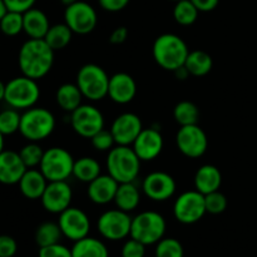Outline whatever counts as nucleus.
<instances>
[{"label":"nucleus","instance_id":"nucleus-1","mask_svg":"<svg viewBox=\"0 0 257 257\" xmlns=\"http://www.w3.org/2000/svg\"><path fill=\"white\" fill-rule=\"evenodd\" d=\"M18 63L23 75L32 79H42L52 70L54 64V50L44 39H30L22 45Z\"/></svg>","mask_w":257,"mask_h":257},{"label":"nucleus","instance_id":"nucleus-2","mask_svg":"<svg viewBox=\"0 0 257 257\" xmlns=\"http://www.w3.org/2000/svg\"><path fill=\"white\" fill-rule=\"evenodd\" d=\"M188 53L190 49L185 40L172 33L158 35L153 43L152 54L156 63L170 72H175L177 68L185 65Z\"/></svg>","mask_w":257,"mask_h":257},{"label":"nucleus","instance_id":"nucleus-3","mask_svg":"<svg viewBox=\"0 0 257 257\" xmlns=\"http://www.w3.org/2000/svg\"><path fill=\"white\" fill-rule=\"evenodd\" d=\"M141 162L130 146H114L108 152L107 171L118 183L135 182L140 175Z\"/></svg>","mask_w":257,"mask_h":257},{"label":"nucleus","instance_id":"nucleus-4","mask_svg":"<svg viewBox=\"0 0 257 257\" xmlns=\"http://www.w3.org/2000/svg\"><path fill=\"white\" fill-rule=\"evenodd\" d=\"M54 128L55 118L50 110L32 107L22 114L19 132L30 142H39L49 137Z\"/></svg>","mask_w":257,"mask_h":257},{"label":"nucleus","instance_id":"nucleus-5","mask_svg":"<svg viewBox=\"0 0 257 257\" xmlns=\"http://www.w3.org/2000/svg\"><path fill=\"white\" fill-rule=\"evenodd\" d=\"M109 78L100 65L88 63L79 68L75 83L79 87L83 97L92 102H97L108 97Z\"/></svg>","mask_w":257,"mask_h":257},{"label":"nucleus","instance_id":"nucleus-6","mask_svg":"<svg viewBox=\"0 0 257 257\" xmlns=\"http://www.w3.org/2000/svg\"><path fill=\"white\" fill-rule=\"evenodd\" d=\"M166 220L156 211H143L132 217L131 237L140 241L143 245H156L165 237Z\"/></svg>","mask_w":257,"mask_h":257},{"label":"nucleus","instance_id":"nucleus-7","mask_svg":"<svg viewBox=\"0 0 257 257\" xmlns=\"http://www.w3.org/2000/svg\"><path fill=\"white\" fill-rule=\"evenodd\" d=\"M40 97L37 80L29 77L13 78L7 83L4 100L15 109H29L34 107Z\"/></svg>","mask_w":257,"mask_h":257},{"label":"nucleus","instance_id":"nucleus-8","mask_svg":"<svg viewBox=\"0 0 257 257\" xmlns=\"http://www.w3.org/2000/svg\"><path fill=\"white\" fill-rule=\"evenodd\" d=\"M74 162V158L69 151L62 147H52L44 151L39 170L48 182L67 181L70 176H73Z\"/></svg>","mask_w":257,"mask_h":257},{"label":"nucleus","instance_id":"nucleus-9","mask_svg":"<svg viewBox=\"0 0 257 257\" xmlns=\"http://www.w3.org/2000/svg\"><path fill=\"white\" fill-rule=\"evenodd\" d=\"M207 213L205 195L197 190L186 191L181 193L173 205V216L183 225H192L198 222Z\"/></svg>","mask_w":257,"mask_h":257},{"label":"nucleus","instance_id":"nucleus-10","mask_svg":"<svg viewBox=\"0 0 257 257\" xmlns=\"http://www.w3.org/2000/svg\"><path fill=\"white\" fill-rule=\"evenodd\" d=\"M132 217L125 211L115 208L108 210L99 216L97 222L98 232L109 241H119L131 235Z\"/></svg>","mask_w":257,"mask_h":257},{"label":"nucleus","instance_id":"nucleus-11","mask_svg":"<svg viewBox=\"0 0 257 257\" xmlns=\"http://www.w3.org/2000/svg\"><path fill=\"white\" fill-rule=\"evenodd\" d=\"M64 23L74 34L85 35L95 29L98 24V15L92 5L78 0L65 7Z\"/></svg>","mask_w":257,"mask_h":257},{"label":"nucleus","instance_id":"nucleus-12","mask_svg":"<svg viewBox=\"0 0 257 257\" xmlns=\"http://www.w3.org/2000/svg\"><path fill=\"white\" fill-rule=\"evenodd\" d=\"M70 124L74 132L83 138H92L104 128V117L97 107L92 104H80L70 113Z\"/></svg>","mask_w":257,"mask_h":257},{"label":"nucleus","instance_id":"nucleus-13","mask_svg":"<svg viewBox=\"0 0 257 257\" xmlns=\"http://www.w3.org/2000/svg\"><path fill=\"white\" fill-rule=\"evenodd\" d=\"M176 145L180 152L188 158H200L208 148V138L198 124L180 127L176 135Z\"/></svg>","mask_w":257,"mask_h":257},{"label":"nucleus","instance_id":"nucleus-14","mask_svg":"<svg viewBox=\"0 0 257 257\" xmlns=\"http://www.w3.org/2000/svg\"><path fill=\"white\" fill-rule=\"evenodd\" d=\"M59 227L63 236L73 242L87 237L90 231V221L87 213L77 207L67 208L59 215Z\"/></svg>","mask_w":257,"mask_h":257},{"label":"nucleus","instance_id":"nucleus-15","mask_svg":"<svg viewBox=\"0 0 257 257\" xmlns=\"http://www.w3.org/2000/svg\"><path fill=\"white\" fill-rule=\"evenodd\" d=\"M176 181L170 173L162 171H155L145 177L142 182V190L150 200L156 202L167 201L175 195Z\"/></svg>","mask_w":257,"mask_h":257},{"label":"nucleus","instance_id":"nucleus-16","mask_svg":"<svg viewBox=\"0 0 257 257\" xmlns=\"http://www.w3.org/2000/svg\"><path fill=\"white\" fill-rule=\"evenodd\" d=\"M72 200L73 191L67 181L48 182L47 188L40 198L45 211L50 213H57V215H60L63 211L69 208Z\"/></svg>","mask_w":257,"mask_h":257},{"label":"nucleus","instance_id":"nucleus-17","mask_svg":"<svg viewBox=\"0 0 257 257\" xmlns=\"http://www.w3.org/2000/svg\"><path fill=\"white\" fill-rule=\"evenodd\" d=\"M142 130V120L132 112L119 114L110 125V132L118 146H132Z\"/></svg>","mask_w":257,"mask_h":257},{"label":"nucleus","instance_id":"nucleus-18","mask_svg":"<svg viewBox=\"0 0 257 257\" xmlns=\"http://www.w3.org/2000/svg\"><path fill=\"white\" fill-rule=\"evenodd\" d=\"M163 136L156 128H143L136 141L133 142L132 148L141 161H153L162 153Z\"/></svg>","mask_w":257,"mask_h":257},{"label":"nucleus","instance_id":"nucleus-19","mask_svg":"<svg viewBox=\"0 0 257 257\" xmlns=\"http://www.w3.org/2000/svg\"><path fill=\"white\" fill-rule=\"evenodd\" d=\"M137 94V83L135 78L124 72L113 74L109 78L108 97L117 104H128Z\"/></svg>","mask_w":257,"mask_h":257},{"label":"nucleus","instance_id":"nucleus-20","mask_svg":"<svg viewBox=\"0 0 257 257\" xmlns=\"http://www.w3.org/2000/svg\"><path fill=\"white\" fill-rule=\"evenodd\" d=\"M27 170V166L24 165L19 153L13 151H3L0 153V183H19Z\"/></svg>","mask_w":257,"mask_h":257},{"label":"nucleus","instance_id":"nucleus-21","mask_svg":"<svg viewBox=\"0 0 257 257\" xmlns=\"http://www.w3.org/2000/svg\"><path fill=\"white\" fill-rule=\"evenodd\" d=\"M119 183L110 175H99L88 183V197L95 205H107L113 202Z\"/></svg>","mask_w":257,"mask_h":257},{"label":"nucleus","instance_id":"nucleus-22","mask_svg":"<svg viewBox=\"0 0 257 257\" xmlns=\"http://www.w3.org/2000/svg\"><path fill=\"white\" fill-rule=\"evenodd\" d=\"M18 185L22 195L28 200H40L48 186V180L40 170L30 168L25 171Z\"/></svg>","mask_w":257,"mask_h":257},{"label":"nucleus","instance_id":"nucleus-23","mask_svg":"<svg viewBox=\"0 0 257 257\" xmlns=\"http://www.w3.org/2000/svg\"><path fill=\"white\" fill-rule=\"evenodd\" d=\"M222 185V173L216 166L203 165L195 175V188L202 195H208L220 190Z\"/></svg>","mask_w":257,"mask_h":257},{"label":"nucleus","instance_id":"nucleus-24","mask_svg":"<svg viewBox=\"0 0 257 257\" xmlns=\"http://www.w3.org/2000/svg\"><path fill=\"white\" fill-rule=\"evenodd\" d=\"M24 32L30 39H44L50 24L47 14L40 9L32 8L23 14Z\"/></svg>","mask_w":257,"mask_h":257},{"label":"nucleus","instance_id":"nucleus-25","mask_svg":"<svg viewBox=\"0 0 257 257\" xmlns=\"http://www.w3.org/2000/svg\"><path fill=\"white\" fill-rule=\"evenodd\" d=\"M113 202L115 203L117 208L125 211V212H132L140 206L141 202V192L135 182L119 183L117 193Z\"/></svg>","mask_w":257,"mask_h":257},{"label":"nucleus","instance_id":"nucleus-26","mask_svg":"<svg viewBox=\"0 0 257 257\" xmlns=\"http://www.w3.org/2000/svg\"><path fill=\"white\" fill-rule=\"evenodd\" d=\"M83 98L84 97H83L77 83H64L58 88L57 93H55L58 105L68 113L74 112L82 104Z\"/></svg>","mask_w":257,"mask_h":257},{"label":"nucleus","instance_id":"nucleus-27","mask_svg":"<svg viewBox=\"0 0 257 257\" xmlns=\"http://www.w3.org/2000/svg\"><path fill=\"white\" fill-rule=\"evenodd\" d=\"M70 250L73 257H109L107 246L98 238L89 236L75 241Z\"/></svg>","mask_w":257,"mask_h":257},{"label":"nucleus","instance_id":"nucleus-28","mask_svg":"<svg viewBox=\"0 0 257 257\" xmlns=\"http://www.w3.org/2000/svg\"><path fill=\"white\" fill-rule=\"evenodd\" d=\"M185 67L193 77H205L212 70V57L205 50H192L186 58Z\"/></svg>","mask_w":257,"mask_h":257},{"label":"nucleus","instance_id":"nucleus-29","mask_svg":"<svg viewBox=\"0 0 257 257\" xmlns=\"http://www.w3.org/2000/svg\"><path fill=\"white\" fill-rule=\"evenodd\" d=\"M73 34L74 33L65 23H59V24L50 25L47 35L44 37V40L55 52V50H62L67 48L69 43L72 42Z\"/></svg>","mask_w":257,"mask_h":257},{"label":"nucleus","instance_id":"nucleus-30","mask_svg":"<svg viewBox=\"0 0 257 257\" xmlns=\"http://www.w3.org/2000/svg\"><path fill=\"white\" fill-rule=\"evenodd\" d=\"M100 175V165L95 158L82 157L74 162L73 176L80 182L89 183Z\"/></svg>","mask_w":257,"mask_h":257},{"label":"nucleus","instance_id":"nucleus-31","mask_svg":"<svg viewBox=\"0 0 257 257\" xmlns=\"http://www.w3.org/2000/svg\"><path fill=\"white\" fill-rule=\"evenodd\" d=\"M62 237L63 232L59 227V223L52 222V221L43 222L42 225L38 226L35 231V242L39 247L59 243Z\"/></svg>","mask_w":257,"mask_h":257},{"label":"nucleus","instance_id":"nucleus-32","mask_svg":"<svg viewBox=\"0 0 257 257\" xmlns=\"http://www.w3.org/2000/svg\"><path fill=\"white\" fill-rule=\"evenodd\" d=\"M173 118L180 124V127L198 124L200 109H198V107L193 102L182 100V102L176 104L175 109H173Z\"/></svg>","mask_w":257,"mask_h":257},{"label":"nucleus","instance_id":"nucleus-33","mask_svg":"<svg viewBox=\"0 0 257 257\" xmlns=\"http://www.w3.org/2000/svg\"><path fill=\"white\" fill-rule=\"evenodd\" d=\"M198 14L200 12L191 0H180L173 8V18L178 24L183 27L192 25L197 20Z\"/></svg>","mask_w":257,"mask_h":257},{"label":"nucleus","instance_id":"nucleus-34","mask_svg":"<svg viewBox=\"0 0 257 257\" xmlns=\"http://www.w3.org/2000/svg\"><path fill=\"white\" fill-rule=\"evenodd\" d=\"M185 250L177 238L163 237L156 243L155 257H183Z\"/></svg>","mask_w":257,"mask_h":257},{"label":"nucleus","instance_id":"nucleus-35","mask_svg":"<svg viewBox=\"0 0 257 257\" xmlns=\"http://www.w3.org/2000/svg\"><path fill=\"white\" fill-rule=\"evenodd\" d=\"M0 30L8 37H15L24 30L23 14L17 12H9L0 20Z\"/></svg>","mask_w":257,"mask_h":257},{"label":"nucleus","instance_id":"nucleus-36","mask_svg":"<svg viewBox=\"0 0 257 257\" xmlns=\"http://www.w3.org/2000/svg\"><path fill=\"white\" fill-rule=\"evenodd\" d=\"M20 119L22 115L15 110V108L3 110L0 113V132L4 136L18 132L20 128Z\"/></svg>","mask_w":257,"mask_h":257},{"label":"nucleus","instance_id":"nucleus-37","mask_svg":"<svg viewBox=\"0 0 257 257\" xmlns=\"http://www.w3.org/2000/svg\"><path fill=\"white\" fill-rule=\"evenodd\" d=\"M19 155L27 168H33L40 165L43 156H44V151L37 142H30L20 150Z\"/></svg>","mask_w":257,"mask_h":257},{"label":"nucleus","instance_id":"nucleus-38","mask_svg":"<svg viewBox=\"0 0 257 257\" xmlns=\"http://www.w3.org/2000/svg\"><path fill=\"white\" fill-rule=\"evenodd\" d=\"M205 203H206V211L211 215H220V213L225 212L227 208V198L220 192V190L215 191L212 193H208L205 196Z\"/></svg>","mask_w":257,"mask_h":257},{"label":"nucleus","instance_id":"nucleus-39","mask_svg":"<svg viewBox=\"0 0 257 257\" xmlns=\"http://www.w3.org/2000/svg\"><path fill=\"white\" fill-rule=\"evenodd\" d=\"M90 142H92V146L94 147V150L99 151V152H109L114 146H117L110 130L107 131L104 128L102 131H99L98 133H95L90 138Z\"/></svg>","mask_w":257,"mask_h":257},{"label":"nucleus","instance_id":"nucleus-40","mask_svg":"<svg viewBox=\"0 0 257 257\" xmlns=\"http://www.w3.org/2000/svg\"><path fill=\"white\" fill-rule=\"evenodd\" d=\"M120 255H122V257H145L146 245L131 237L123 245Z\"/></svg>","mask_w":257,"mask_h":257},{"label":"nucleus","instance_id":"nucleus-41","mask_svg":"<svg viewBox=\"0 0 257 257\" xmlns=\"http://www.w3.org/2000/svg\"><path fill=\"white\" fill-rule=\"evenodd\" d=\"M38 257H73L72 250L62 243L45 246L39 248V256Z\"/></svg>","mask_w":257,"mask_h":257},{"label":"nucleus","instance_id":"nucleus-42","mask_svg":"<svg viewBox=\"0 0 257 257\" xmlns=\"http://www.w3.org/2000/svg\"><path fill=\"white\" fill-rule=\"evenodd\" d=\"M18 251V243L12 236H0V257H13Z\"/></svg>","mask_w":257,"mask_h":257},{"label":"nucleus","instance_id":"nucleus-43","mask_svg":"<svg viewBox=\"0 0 257 257\" xmlns=\"http://www.w3.org/2000/svg\"><path fill=\"white\" fill-rule=\"evenodd\" d=\"M37 0H4L9 12H17L24 14L29 9L34 7Z\"/></svg>","mask_w":257,"mask_h":257},{"label":"nucleus","instance_id":"nucleus-44","mask_svg":"<svg viewBox=\"0 0 257 257\" xmlns=\"http://www.w3.org/2000/svg\"><path fill=\"white\" fill-rule=\"evenodd\" d=\"M131 0H98L100 8L105 12L109 13H117L127 8Z\"/></svg>","mask_w":257,"mask_h":257},{"label":"nucleus","instance_id":"nucleus-45","mask_svg":"<svg viewBox=\"0 0 257 257\" xmlns=\"http://www.w3.org/2000/svg\"><path fill=\"white\" fill-rule=\"evenodd\" d=\"M128 38V29L125 27H118L110 33L109 43L114 45L123 44Z\"/></svg>","mask_w":257,"mask_h":257},{"label":"nucleus","instance_id":"nucleus-46","mask_svg":"<svg viewBox=\"0 0 257 257\" xmlns=\"http://www.w3.org/2000/svg\"><path fill=\"white\" fill-rule=\"evenodd\" d=\"M200 13L212 12L217 8L220 0H191Z\"/></svg>","mask_w":257,"mask_h":257},{"label":"nucleus","instance_id":"nucleus-47","mask_svg":"<svg viewBox=\"0 0 257 257\" xmlns=\"http://www.w3.org/2000/svg\"><path fill=\"white\" fill-rule=\"evenodd\" d=\"M173 73H175L176 78H177L178 80H186L191 75L190 72H188L187 68H186L185 65H182V67L177 68V69H176Z\"/></svg>","mask_w":257,"mask_h":257},{"label":"nucleus","instance_id":"nucleus-48","mask_svg":"<svg viewBox=\"0 0 257 257\" xmlns=\"http://www.w3.org/2000/svg\"><path fill=\"white\" fill-rule=\"evenodd\" d=\"M7 12H8V8L7 5H5L4 0H0V20H2V18L7 14Z\"/></svg>","mask_w":257,"mask_h":257},{"label":"nucleus","instance_id":"nucleus-49","mask_svg":"<svg viewBox=\"0 0 257 257\" xmlns=\"http://www.w3.org/2000/svg\"><path fill=\"white\" fill-rule=\"evenodd\" d=\"M5 87H7V84H4L0 80V100H3L5 98Z\"/></svg>","mask_w":257,"mask_h":257},{"label":"nucleus","instance_id":"nucleus-50","mask_svg":"<svg viewBox=\"0 0 257 257\" xmlns=\"http://www.w3.org/2000/svg\"><path fill=\"white\" fill-rule=\"evenodd\" d=\"M4 151V135L0 132V153Z\"/></svg>","mask_w":257,"mask_h":257},{"label":"nucleus","instance_id":"nucleus-51","mask_svg":"<svg viewBox=\"0 0 257 257\" xmlns=\"http://www.w3.org/2000/svg\"><path fill=\"white\" fill-rule=\"evenodd\" d=\"M60 2H62V3H63V4H64V5H65V7H68V5L73 4V3L78 2V0H60Z\"/></svg>","mask_w":257,"mask_h":257},{"label":"nucleus","instance_id":"nucleus-52","mask_svg":"<svg viewBox=\"0 0 257 257\" xmlns=\"http://www.w3.org/2000/svg\"><path fill=\"white\" fill-rule=\"evenodd\" d=\"M171 2H175V3H177V2H180V0H171Z\"/></svg>","mask_w":257,"mask_h":257}]
</instances>
